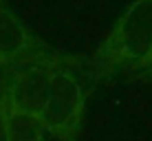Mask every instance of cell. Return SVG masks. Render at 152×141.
<instances>
[{
	"label": "cell",
	"mask_w": 152,
	"mask_h": 141,
	"mask_svg": "<svg viewBox=\"0 0 152 141\" xmlns=\"http://www.w3.org/2000/svg\"><path fill=\"white\" fill-rule=\"evenodd\" d=\"M7 139L9 141H44V126L40 117L11 110L7 106Z\"/></svg>",
	"instance_id": "obj_5"
},
{
	"label": "cell",
	"mask_w": 152,
	"mask_h": 141,
	"mask_svg": "<svg viewBox=\"0 0 152 141\" xmlns=\"http://www.w3.org/2000/svg\"><path fill=\"white\" fill-rule=\"evenodd\" d=\"M152 51V0H134L93 57V80L132 75Z\"/></svg>",
	"instance_id": "obj_1"
},
{
	"label": "cell",
	"mask_w": 152,
	"mask_h": 141,
	"mask_svg": "<svg viewBox=\"0 0 152 141\" xmlns=\"http://www.w3.org/2000/svg\"><path fill=\"white\" fill-rule=\"evenodd\" d=\"M86 110V91L77 75L75 64L57 66L51 80L46 106L40 115L44 132H51L60 141H77Z\"/></svg>",
	"instance_id": "obj_3"
},
{
	"label": "cell",
	"mask_w": 152,
	"mask_h": 141,
	"mask_svg": "<svg viewBox=\"0 0 152 141\" xmlns=\"http://www.w3.org/2000/svg\"><path fill=\"white\" fill-rule=\"evenodd\" d=\"M62 51L51 49L15 15L4 2H0V55L9 60V64L38 57H55Z\"/></svg>",
	"instance_id": "obj_4"
},
{
	"label": "cell",
	"mask_w": 152,
	"mask_h": 141,
	"mask_svg": "<svg viewBox=\"0 0 152 141\" xmlns=\"http://www.w3.org/2000/svg\"><path fill=\"white\" fill-rule=\"evenodd\" d=\"M62 64L82 66V60L71 53H60L55 57H38V60H24L11 64L7 69V80L2 82V93H0L7 106L11 110L40 117L46 106L53 73Z\"/></svg>",
	"instance_id": "obj_2"
},
{
	"label": "cell",
	"mask_w": 152,
	"mask_h": 141,
	"mask_svg": "<svg viewBox=\"0 0 152 141\" xmlns=\"http://www.w3.org/2000/svg\"><path fill=\"white\" fill-rule=\"evenodd\" d=\"M0 141H9L7 139V102L0 95Z\"/></svg>",
	"instance_id": "obj_7"
},
{
	"label": "cell",
	"mask_w": 152,
	"mask_h": 141,
	"mask_svg": "<svg viewBox=\"0 0 152 141\" xmlns=\"http://www.w3.org/2000/svg\"><path fill=\"white\" fill-rule=\"evenodd\" d=\"M9 66H11V64H9V60H4V57L0 55V73H2V71H7Z\"/></svg>",
	"instance_id": "obj_8"
},
{
	"label": "cell",
	"mask_w": 152,
	"mask_h": 141,
	"mask_svg": "<svg viewBox=\"0 0 152 141\" xmlns=\"http://www.w3.org/2000/svg\"><path fill=\"white\" fill-rule=\"evenodd\" d=\"M130 77H137V80H145V82H152V51H150V55L145 57V62L139 66L137 71L132 73Z\"/></svg>",
	"instance_id": "obj_6"
}]
</instances>
